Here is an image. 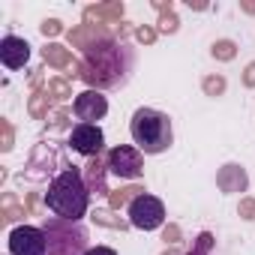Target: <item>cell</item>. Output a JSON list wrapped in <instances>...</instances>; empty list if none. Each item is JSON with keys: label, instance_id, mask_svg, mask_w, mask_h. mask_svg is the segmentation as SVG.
<instances>
[{"label": "cell", "instance_id": "1", "mask_svg": "<svg viewBox=\"0 0 255 255\" xmlns=\"http://www.w3.org/2000/svg\"><path fill=\"white\" fill-rule=\"evenodd\" d=\"M129 69H132V51L129 45L123 42H111V39H102L96 45L87 48V57H84V81L96 84L99 87H120L129 78Z\"/></svg>", "mask_w": 255, "mask_h": 255}, {"label": "cell", "instance_id": "10", "mask_svg": "<svg viewBox=\"0 0 255 255\" xmlns=\"http://www.w3.org/2000/svg\"><path fill=\"white\" fill-rule=\"evenodd\" d=\"M210 246H213V237H210V234L204 231V234L198 237V252H189V255H204V252H207Z\"/></svg>", "mask_w": 255, "mask_h": 255}, {"label": "cell", "instance_id": "9", "mask_svg": "<svg viewBox=\"0 0 255 255\" xmlns=\"http://www.w3.org/2000/svg\"><path fill=\"white\" fill-rule=\"evenodd\" d=\"M30 60V45L21 36H3L0 39V63L6 69H24V63Z\"/></svg>", "mask_w": 255, "mask_h": 255}, {"label": "cell", "instance_id": "11", "mask_svg": "<svg viewBox=\"0 0 255 255\" xmlns=\"http://www.w3.org/2000/svg\"><path fill=\"white\" fill-rule=\"evenodd\" d=\"M84 255H117V252H114L111 246H90Z\"/></svg>", "mask_w": 255, "mask_h": 255}, {"label": "cell", "instance_id": "8", "mask_svg": "<svg viewBox=\"0 0 255 255\" xmlns=\"http://www.w3.org/2000/svg\"><path fill=\"white\" fill-rule=\"evenodd\" d=\"M69 147L81 156H99L105 147V135L99 129V123H78L69 132Z\"/></svg>", "mask_w": 255, "mask_h": 255}, {"label": "cell", "instance_id": "6", "mask_svg": "<svg viewBox=\"0 0 255 255\" xmlns=\"http://www.w3.org/2000/svg\"><path fill=\"white\" fill-rule=\"evenodd\" d=\"M9 255H48V234L36 225H15L9 231Z\"/></svg>", "mask_w": 255, "mask_h": 255}, {"label": "cell", "instance_id": "2", "mask_svg": "<svg viewBox=\"0 0 255 255\" xmlns=\"http://www.w3.org/2000/svg\"><path fill=\"white\" fill-rule=\"evenodd\" d=\"M45 207L57 216V219H66V222H81L87 216V207H90V189L84 183V174L81 168H63L51 183H48V192H45Z\"/></svg>", "mask_w": 255, "mask_h": 255}, {"label": "cell", "instance_id": "5", "mask_svg": "<svg viewBox=\"0 0 255 255\" xmlns=\"http://www.w3.org/2000/svg\"><path fill=\"white\" fill-rule=\"evenodd\" d=\"M144 153L132 144H117L108 150V171L123 180H138L144 174Z\"/></svg>", "mask_w": 255, "mask_h": 255}, {"label": "cell", "instance_id": "3", "mask_svg": "<svg viewBox=\"0 0 255 255\" xmlns=\"http://www.w3.org/2000/svg\"><path fill=\"white\" fill-rule=\"evenodd\" d=\"M129 135L144 156H159L174 144V126H171L168 114H162L156 108H135V114L129 120Z\"/></svg>", "mask_w": 255, "mask_h": 255}, {"label": "cell", "instance_id": "7", "mask_svg": "<svg viewBox=\"0 0 255 255\" xmlns=\"http://www.w3.org/2000/svg\"><path fill=\"white\" fill-rule=\"evenodd\" d=\"M72 111H75V117L81 123H96V120H102L108 114V96L102 90H96V87H87V90H81L75 96Z\"/></svg>", "mask_w": 255, "mask_h": 255}, {"label": "cell", "instance_id": "4", "mask_svg": "<svg viewBox=\"0 0 255 255\" xmlns=\"http://www.w3.org/2000/svg\"><path fill=\"white\" fill-rule=\"evenodd\" d=\"M126 216H129V225L138 231H156L165 222V204L150 192H138L126 207Z\"/></svg>", "mask_w": 255, "mask_h": 255}]
</instances>
